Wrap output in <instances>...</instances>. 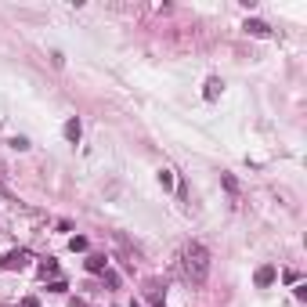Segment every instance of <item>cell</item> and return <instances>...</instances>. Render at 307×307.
<instances>
[{
	"label": "cell",
	"mask_w": 307,
	"mask_h": 307,
	"mask_svg": "<svg viewBox=\"0 0 307 307\" xmlns=\"http://www.w3.org/2000/svg\"><path fill=\"white\" fill-rule=\"evenodd\" d=\"M0 199H11V191H8V188H0Z\"/></svg>",
	"instance_id": "ac0fdd59"
},
{
	"label": "cell",
	"mask_w": 307,
	"mask_h": 307,
	"mask_svg": "<svg viewBox=\"0 0 307 307\" xmlns=\"http://www.w3.org/2000/svg\"><path fill=\"white\" fill-rule=\"evenodd\" d=\"M65 137L72 141V145H80V137H83V127H80V120H65Z\"/></svg>",
	"instance_id": "5b68a950"
},
{
	"label": "cell",
	"mask_w": 307,
	"mask_h": 307,
	"mask_svg": "<svg viewBox=\"0 0 307 307\" xmlns=\"http://www.w3.org/2000/svg\"><path fill=\"white\" fill-rule=\"evenodd\" d=\"M105 267H108V260H105L101 253H91V257H87V271H91V275H101Z\"/></svg>",
	"instance_id": "8992f818"
},
{
	"label": "cell",
	"mask_w": 307,
	"mask_h": 307,
	"mask_svg": "<svg viewBox=\"0 0 307 307\" xmlns=\"http://www.w3.org/2000/svg\"><path fill=\"white\" fill-rule=\"evenodd\" d=\"M159 184H163V188H174V174H170V170H159Z\"/></svg>",
	"instance_id": "4fadbf2b"
},
{
	"label": "cell",
	"mask_w": 307,
	"mask_h": 307,
	"mask_svg": "<svg viewBox=\"0 0 307 307\" xmlns=\"http://www.w3.org/2000/svg\"><path fill=\"white\" fill-rule=\"evenodd\" d=\"M220 184H224L228 191H232V196H235V191H239V181H235L232 174H224V177H220Z\"/></svg>",
	"instance_id": "8fae6325"
},
{
	"label": "cell",
	"mask_w": 307,
	"mask_h": 307,
	"mask_svg": "<svg viewBox=\"0 0 307 307\" xmlns=\"http://www.w3.org/2000/svg\"><path fill=\"white\" fill-rule=\"evenodd\" d=\"M29 260H33V253H29V249H11V253H4L0 267H4V271H22Z\"/></svg>",
	"instance_id": "7a4b0ae2"
},
{
	"label": "cell",
	"mask_w": 307,
	"mask_h": 307,
	"mask_svg": "<svg viewBox=\"0 0 307 307\" xmlns=\"http://www.w3.org/2000/svg\"><path fill=\"white\" fill-rule=\"evenodd\" d=\"M47 289H51V293H65V289H69V286H65V282H62V278H58V282H51V286H47Z\"/></svg>",
	"instance_id": "9a60e30c"
},
{
	"label": "cell",
	"mask_w": 307,
	"mask_h": 307,
	"mask_svg": "<svg viewBox=\"0 0 307 307\" xmlns=\"http://www.w3.org/2000/svg\"><path fill=\"white\" fill-rule=\"evenodd\" d=\"M249 36H271V25L267 22H260V18H246V25H242Z\"/></svg>",
	"instance_id": "3957f363"
},
{
	"label": "cell",
	"mask_w": 307,
	"mask_h": 307,
	"mask_svg": "<svg viewBox=\"0 0 307 307\" xmlns=\"http://www.w3.org/2000/svg\"><path fill=\"white\" fill-rule=\"evenodd\" d=\"M69 249H72V253H83V249H87V239H83V235H72V239H69Z\"/></svg>",
	"instance_id": "30bf717a"
},
{
	"label": "cell",
	"mask_w": 307,
	"mask_h": 307,
	"mask_svg": "<svg viewBox=\"0 0 307 307\" xmlns=\"http://www.w3.org/2000/svg\"><path fill=\"white\" fill-rule=\"evenodd\" d=\"M11 148H18V152H25V148H29V141H25V137H11Z\"/></svg>",
	"instance_id": "5bb4252c"
},
{
	"label": "cell",
	"mask_w": 307,
	"mask_h": 307,
	"mask_svg": "<svg viewBox=\"0 0 307 307\" xmlns=\"http://www.w3.org/2000/svg\"><path fill=\"white\" fill-rule=\"evenodd\" d=\"M40 275H44V278H47V275H58V260H54V257L40 260Z\"/></svg>",
	"instance_id": "9c48e42d"
},
{
	"label": "cell",
	"mask_w": 307,
	"mask_h": 307,
	"mask_svg": "<svg viewBox=\"0 0 307 307\" xmlns=\"http://www.w3.org/2000/svg\"><path fill=\"white\" fill-rule=\"evenodd\" d=\"M69 307H87V300H80V296H72V300H69Z\"/></svg>",
	"instance_id": "e0dca14e"
},
{
	"label": "cell",
	"mask_w": 307,
	"mask_h": 307,
	"mask_svg": "<svg viewBox=\"0 0 307 307\" xmlns=\"http://www.w3.org/2000/svg\"><path fill=\"white\" fill-rule=\"evenodd\" d=\"M220 87H224V83H220L217 76H213V80L206 83V101H217V98H220Z\"/></svg>",
	"instance_id": "ba28073f"
},
{
	"label": "cell",
	"mask_w": 307,
	"mask_h": 307,
	"mask_svg": "<svg viewBox=\"0 0 307 307\" xmlns=\"http://www.w3.org/2000/svg\"><path fill=\"white\" fill-rule=\"evenodd\" d=\"M145 289H148V300L156 303V307L163 303V293H166V286H163L159 278H148V286H145Z\"/></svg>",
	"instance_id": "277c9868"
},
{
	"label": "cell",
	"mask_w": 307,
	"mask_h": 307,
	"mask_svg": "<svg viewBox=\"0 0 307 307\" xmlns=\"http://www.w3.org/2000/svg\"><path fill=\"white\" fill-rule=\"evenodd\" d=\"M101 275H105V286H108V289H116V286H120V275H116V271H108V267H105Z\"/></svg>",
	"instance_id": "7c38bea8"
},
{
	"label": "cell",
	"mask_w": 307,
	"mask_h": 307,
	"mask_svg": "<svg viewBox=\"0 0 307 307\" xmlns=\"http://www.w3.org/2000/svg\"><path fill=\"white\" fill-rule=\"evenodd\" d=\"M18 307H40V300H36V296H25V300H22Z\"/></svg>",
	"instance_id": "2e32d148"
},
{
	"label": "cell",
	"mask_w": 307,
	"mask_h": 307,
	"mask_svg": "<svg viewBox=\"0 0 307 307\" xmlns=\"http://www.w3.org/2000/svg\"><path fill=\"white\" fill-rule=\"evenodd\" d=\"M275 275H278L275 267H271V264H264L260 271H257V286H271V282H275Z\"/></svg>",
	"instance_id": "52a82bcc"
},
{
	"label": "cell",
	"mask_w": 307,
	"mask_h": 307,
	"mask_svg": "<svg viewBox=\"0 0 307 307\" xmlns=\"http://www.w3.org/2000/svg\"><path fill=\"white\" fill-rule=\"evenodd\" d=\"M210 267H213V260H210V249L203 242H188L177 253V271L188 286H203L210 278Z\"/></svg>",
	"instance_id": "6da1fadb"
}]
</instances>
